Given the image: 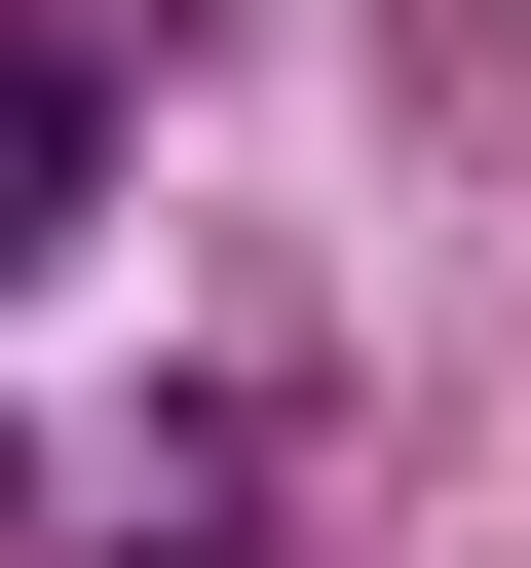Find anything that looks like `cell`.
Instances as JSON below:
<instances>
[{"instance_id": "cell-1", "label": "cell", "mask_w": 531, "mask_h": 568, "mask_svg": "<svg viewBox=\"0 0 531 568\" xmlns=\"http://www.w3.org/2000/svg\"><path fill=\"white\" fill-rule=\"evenodd\" d=\"M77 227V39H0V265Z\"/></svg>"}]
</instances>
